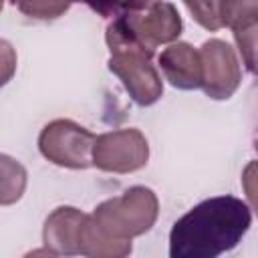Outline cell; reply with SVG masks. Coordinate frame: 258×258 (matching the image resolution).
Returning a JSON list of instances; mask_svg holds the SVG:
<instances>
[{"label": "cell", "mask_w": 258, "mask_h": 258, "mask_svg": "<svg viewBox=\"0 0 258 258\" xmlns=\"http://www.w3.org/2000/svg\"><path fill=\"white\" fill-rule=\"evenodd\" d=\"M252 224L246 202L218 196L200 202L181 216L169 232L171 258H216L242 242Z\"/></svg>", "instance_id": "cell-1"}, {"label": "cell", "mask_w": 258, "mask_h": 258, "mask_svg": "<svg viewBox=\"0 0 258 258\" xmlns=\"http://www.w3.org/2000/svg\"><path fill=\"white\" fill-rule=\"evenodd\" d=\"M159 214V202L153 189L133 185L121 196L101 202L91 214L97 226L115 240H129L151 230Z\"/></svg>", "instance_id": "cell-2"}, {"label": "cell", "mask_w": 258, "mask_h": 258, "mask_svg": "<svg viewBox=\"0 0 258 258\" xmlns=\"http://www.w3.org/2000/svg\"><path fill=\"white\" fill-rule=\"evenodd\" d=\"M93 143L95 135L71 119H54L38 135L40 153L54 165L71 169L93 165Z\"/></svg>", "instance_id": "cell-3"}, {"label": "cell", "mask_w": 258, "mask_h": 258, "mask_svg": "<svg viewBox=\"0 0 258 258\" xmlns=\"http://www.w3.org/2000/svg\"><path fill=\"white\" fill-rule=\"evenodd\" d=\"M149 159V143L139 129H117L95 137L91 161L95 167L111 173H131Z\"/></svg>", "instance_id": "cell-4"}, {"label": "cell", "mask_w": 258, "mask_h": 258, "mask_svg": "<svg viewBox=\"0 0 258 258\" xmlns=\"http://www.w3.org/2000/svg\"><path fill=\"white\" fill-rule=\"evenodd\" d=\"M109 71L121 79L129 97L141 107L157 103L163 95L161 77L151 64V54L147 52L131 48L113 50L109 58Z\"/></svg>", "instance_id": "cell-5"}, {"label": "cell", "mask_w": 258, "mask_h": 258, "mask_svg": "<svg viewBox=\"0 0 258 258\" xmlns=\"http://www.w3.org/2000/svg\"><path fill=\"white\" fill-rule=\"evenodd\" d=\"M202 89L210 99H230L242 81V69L234 48L220 38H210L200 48Z\"/></svg>", "instance_id": "cell-6"}, {"label": "cell", "mask_w": 258, "mask_h": 258, "mask_svg": "<svg viewBox=\"0 0 258 258\" xmlns=\"http://www.w3.org/2000/svg\"><path fill=\"white\" fill-rule=\"evenodd\" d=\"M133 32V36L151 52L159 44L173 42L181 34V16L177 8L169 2H157L145 12H131V14H121Z\"/></svg>", "instance_id": "cell-7"}, {"label": "cell", "mask_w": 258, "mask_h": 258, "mask_svg": "<svg viewBox=\"0 0 258 258\" xmlns=\"http://www.w3.org/2000/svg\"><path fill=\"white\" fill-rule=\"evenodd\" d=\"M87 214L73 206H60L56 208L44 222L42 240L50 254L60 256H75L79 254V242L81 232L85 226Z\"/></svg>", "instance_id": "cell-8"}, {"label": "cell", "mask_w": 258, "mask_h": 258, "mask_svg": "<svg viewBox=\"0 0 258 258\" xmlns=\"http://www.w3.org/2000/svg\"><path fill=\"white\" fill-rule=\"evenodd\" d=\"M159 67L165 81L181 91H194L202 87V58L200 50L189 42H173L159 54Z\"/></svg>", "instance_id": "cell-9"}, {"label": "cell", "mask_w": 258, "mask_h": 258, "mask_svg": "<svg viewBox=\"0 0 258 258\" xmlns=\"http://www.w3.org/2000/svg\"><path fill=\"white\" fill-rule=\"evenodd\" d=\"M79 254L89 256V258H123L131 254V242L111 238L97 226L93 216H87L83 232H81Z\"/></svg>", "instance_id": "cell-10"}, {"label": "cell", "mask_w": 258, "mask_h": 258, "mask_svg": "<svg viewBox=\"0 0 258 258\" xmlns=\"http://www.w3.org/2000/svg\"><path fill=\"white\" fill-rule=\"evenodd\" d=\"M26 169L20 161L0 153V206L16 204L26 189Z\"/></svg>", "instance_id": "cell-11"}, {"label": "cell", "mask_w": 258, "mask_h": 258, "mask_svg": "<svg viewBox=\"0 0 258 258\" xmlns=\"http://www.w3.org/2000/svg\"><path fill=\"white\" fill-rule=\"evenodd\" d=\"M183 4L206 30H220L224 26V0H183Z\"/></svg>", "instance_id": "cell-12"}, {"label": "cell", "mask_w": 258, "mask_h": 258, "mask_svg": "<svg viewBox=\"0 0 258 258\" xmlns=\"http://www.w3.org/2000/svg\"><path fill=\"white\" fill-rule=\"evenodd\" d=\"M12 4L30 18L50 20L67 12L73 0H12Z\"/></svg>", "instance_id": "cell-13"}, {"label": "cell", "mask_w": 258, "mask_h": 258, "mask_svg": "<svg viewBox=\"0 0 258 258\" xmlns=\"http://www.w3.org/2000/svg\"><path fill=\"white\" fill-rule=\"evenodd\" d=\"M258 0H224V26H240L256 22Z\"/></svg>", "instance_id": "cell-14"}, {"label": "cell", "mask_w": 258, "mask_h": 258, "mask_svg": "<svg viewBox=\"0 0 258 258\" xmlns=\"http://www.w3.org/2000/svg\"><path fill=\"white\" fill-rule=\"evenodd\" d=\"M234 38L244 58V64L250 73H254V48H256V22L234 26Z\"/></svg>", "instance_id": "cell-15"}, {"label": "cell", "mask_w": 258, "mask_h": 258, "mask_svg": "<svg viewBox=\"0 0 258 258\" xmlns=\"http://www.w3.org/2000/svg\"><path fill=\"white\" fill-rule=\"evenodd\" d=\"M16 73V50L14 46L0 38V87H4Z\"/></svg>", "instance_id": "cell-16"}, {"label": "cell", "mask_w": 258, "mask_h": 258, "mask_svg": "<svg viewBox=\"0 0 258 258\" xmlns=\"http://www.w3.org/2000/svg\"><path fill=\"white\" fill-rule=\"evenodd\" d=\"M119 14H131V12H145L149 10L153 4L161 2V0H113Z\"/></svg>", "instance_id": "cell-17"}, {"label": "cell", "mask_w": 258, "mask_h": 258, "mask_svg": "<svg viewBox=\"0 0 258 258\" xmlns=\"http://www.w3.org/2000/svg\"><path fill=\"white\" fill-rule=\"evenodd\" d=\"M83 2H87L93 10H97L103 16H119V10L113 0H83Z\"/></svg>", "instance_id": "cell-18"}, {"label": "cell", "mask_w": 258, "mask_h": 258, "mask_svg": "<svg viewBox=\"0 0 258 258\" xmlns=\"http://www.w3.org/2000/svg\"><path fill=\"white\" fill-rule=\"evenodd\" d=\"M2 6H4V0H0V10H2Z\"/></svg>", "instance_id": "cell-19"}]
</instances>
